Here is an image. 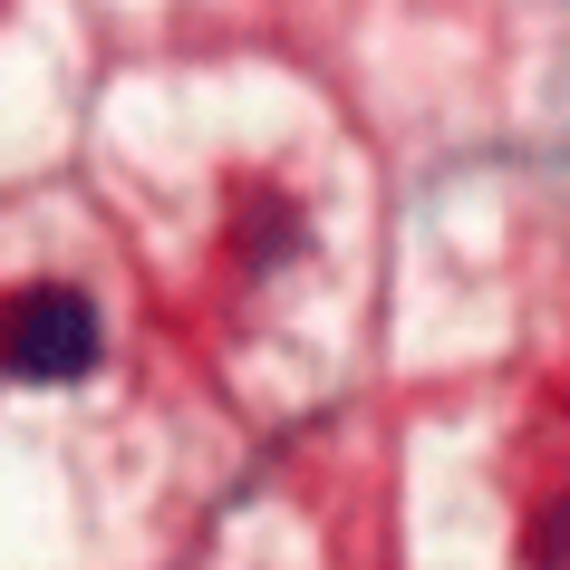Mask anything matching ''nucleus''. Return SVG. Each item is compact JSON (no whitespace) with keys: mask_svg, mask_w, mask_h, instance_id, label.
Segmentation results:
<instances>
[{"mask_svg":"<svg viewBox=\"0 0 570 570\" xmlns=\"http://www.w3.org/2000/svg\"><path fill=\"white\" fill-rule=\"evenodd\" d=\"M522 551H532V570H570V493L532 522V541H522Z\"/></svg>","mask_w":570,"mask_h":570,"instance_id":"2","label":"nucleus"},{"mask_svg":"<svg viewBox=\"0 0 570 570\" xmlns=\"http://www.w3.org/2000/svg\"><path fill=\"white\" fill-rule=\"evenodd\" d=\"M88 358H97L88 291H68V281H30V291L0 301V367H10V377H30V387H68V377H88Z\"/></svg>","mask_w":570,"mask_h":570,"instance_id":"1","label":"nucleus"}]
</instances>
